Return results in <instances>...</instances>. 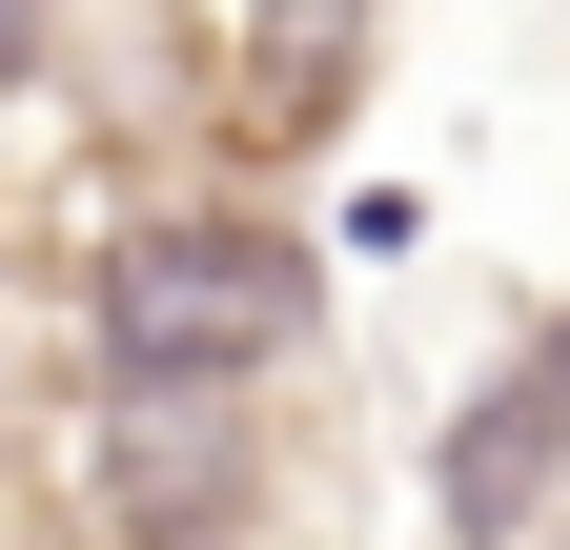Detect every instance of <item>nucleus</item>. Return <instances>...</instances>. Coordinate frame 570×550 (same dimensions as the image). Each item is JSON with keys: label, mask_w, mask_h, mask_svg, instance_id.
Wrapping results in <instances>:
<instances>
[{"label": "nucleus", "mask_w": 570, "mask_h": 550, "mask_svg": "<svg viewBox=\"0 0 570 550\" xmlns=\"http://www.w3.org/2000/svg\"><path fill=\"white\" fill-rule=\"evenodd\" d=\"M306 306H326V265L265 204H122V225H82L102 387H265L306 347Z\"/></svg>", "instance_id": "obj_1"}, {"label": "nucleus", "mask_w": 570, "mask_h": 550, "mask_svg": "<svg viewBox=\"0 0 570 550\" xmlns=\"http://www.w3.org/2000/svg\"><path fill=\"white\" fill-rule=\"evenodd\" d=\"M550 449H570V387H550V367H510V387H489L469 429H449V530H469V550H489V530H530Z\"/></svg>", "instance_id": "obj_5"}, {"label": "nucleus", "mask_w": 570, "mask_h": 550, "mask_svg": "<svg viewBox=\"0 0 570 550\" xmlns=\"http://www.w3.org/2000/svg\"><path fill=\"white\" fill-rule=\"evenodd\" d=\"M102 387V326H82V245L0 204V429H61Z\"/></svg>", "instance_id": "obj_4"}, {"label": "nucleus", "mask_w": 570, "mask_h": 550, "mask_svg": "<svg viewBox=\"0 0 570 550\" xmlns=\"http://www.w3.org/2000/svg\"><path fill=\"white\" fill-rule=\"evenodd\" d=\"M142 82H184L164 144L204 164V204H245V184H285L306 144H346L367 21H142Z\"/></svg>", "instance_id": "obj_3"}, {"label": "nucleus", "mask_w": 570, "mask_h": 550, "mask_svg": "<svg viewBox=\"0 0 570 550\" xmlns=\"http://www.w3.org/2000/svg\"><path fill=\"white\" fill-rule=\"evenodd\" d=\"M41 449H61V510H82L102 550H225V530L265 510L245 387H82Z\"/></svg>", "instance_id": "obj_2"}]
</instances>
